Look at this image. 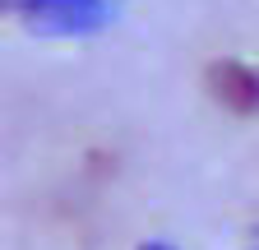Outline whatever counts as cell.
Segmentation results:
<instances>
[{
    "instance_id": "2",
    "label": "cell",
    "mask_w": 259,
    "mask_h": 250,
    "mask_svg": "<svg viewBox=\"0 0 259 250\" xmlns=\"http://www.w3.org/2000/svg\"><path fill=\"white\" fill-rule=\"evenodd\" d=\"M208 88H213V98L227 111H236V116H254L259 111V70L241 65V60H218L208 70Z\"/></svg>"
},
{
    "instance_id": "3",
    "label": "cell",
    "mask_w": 259,
    "mask_h": 250,
    "mask_svg": "<svg viewBox=\"0 0 259 250\" xmlns=\"http://www.w3.org/2000/svg\"><path fill=\"white\" fill-rule=\"evenodd\" d=\"M139 250H176V245H167V241H148V245H139Z\"/></svg>"
},
{
    "instance_id": "1",
    "label": "cell",
    "mask_w": 259,
    "mask_h": 250,
    "mask_svg": "<svg viewBox=\"0 0 259 250\" xmlns=\"http://www.w3.org/2000/svg\"><path fill=\"white\" fill-rule=\"evenodd\" d=\"M5 5L42 19V23H56V28H93L116 10V0H0V10Z\"/></svg>"
}]
</instances>
